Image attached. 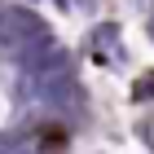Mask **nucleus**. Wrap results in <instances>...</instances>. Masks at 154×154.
Listing matches in <instances>:
<instances>
[{
	"instance_id": "obj_1",
	"label": "nucleus",
	"mask_w": 154,
	"mask_h": 154,
	"mask_svg": "<svg viewBox=\"0 0 154 154\" xmlns=\"http://www.w3.org/2000/svg\"><path fill=\"white\" fill-rule=\"evenodd\" d=\"M75 9H97V5H93V0H75Z\"/></svg>"
},
{
	"instance_id": "obj_2",
	"label": "nucleus",
	"mask_w": 154,
	"mask_h": 154,
	"mask_svg": "<svg viewBox=\"0 0 154 154\" xmlns=\"http://www.w3.org/2000/svg\"><path fill=\"white\" fill-rule=\"evenodd\" d=\"M145 26H150V35H154V13H150V22H145Z\"/></svg>"
}]
</instances>
